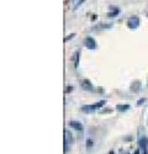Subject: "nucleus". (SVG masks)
Returning <instances> with one entry per match:
<instances>
[{"label": "nucleus", "instance_id": "nucleus-5", "mask_svg": "<svg viewBox=\"0 0 148 154\" xmlns=\"http://www.w3.org/2000/svg\"><path fill=\"white\" fill-rule=\"evenodd\" d=\"M85 47L89 48V50H95L96 48V42H95V39L92 37V36H88L85 38Z\"/></svg>", "mask_w": 148, "mask_h": 154}, {"label": "nucleus", "instance_id": "nucleus-8", "mask_svg": "<svg viewBox=\"0 0 148 154\" xmlns=\"http://www.w3.org/2000/svg\"><path fill=\"white\" fill-rule=\"evenodd\" d=\"M68 125H69L72 128L77 129V131H81V129H83V125H81L79 121H74V120H72V121H69V122H68Z\"/></svg>", "mask_w": 148, "mask_h": 154}, {"label": "nucleus", "instance_id": "nucleus-2", "mask_svg": "<svg viewBox=\"0 0 148 154\" xmlns=\"http://www.w3.org/2000/svg\"><path fill=\"white\" fill-rule=\"evenodd\" d=\"M105 104H106V101H105V100H100V101H99V102H96V104H92V105H84V106L81 107V111H83V112H85V113L94 112V111L99 110L100 107H103Z\"/></svg>", "mask_w": 148, "mask_h": 154}, {"label": "nucleus", "instance_id": "nucleus-7", "mask_svg": "<svg viewBox=\"0 0 148 154\" xmlns=\"http://www.w3.org/2000/svg\"><path fill=\"white\" fill-rule=\"evenodd\" d=\"M141 88H142V84L139 80H135V82L131 84V90H132L133 93H139L141 91Z\"/></svg>", "mask_w": 148, "mask_h": 154}, {"label": "nucleus", "instance_id": "nucleus-17", "mask_svg": "<svg viewBox=\"0 0 148 154\" xmlns=\"http://www.w3.org/2000/svg\"><path fill=\"white\" fill-rule=\"evenodd\" d=\"M143 102H146V99H141V100H138V101H137V105H141V104H143Z\"/></svg>", "mask_w": 148, "mask_h": 154}, {"label": "nucleus", "instance_id": "nucleus-13", "mask_svg": "<svg viewBox=\"0 0 148 154\" xmlns=\"http://www.w3.org/2000/svg\"><path fill=\"white\" fill-rule=\"evenodd\" d=\"M85 1V0H78V1L75 3V4H74V9H77V7H79L81 4H83Z\"/></svg>", "mask_w": 148, "mask_h": 154}, {"label": "nucleus", "instance_id": "nucleus-1", "mask_svg": "<svg viewBox=\"0 0 148 154\" xmlns=\"http://www.w3.org/2000/svg\"><path fill=\"white\" fill-rule=\"evenodd\" d=\"M137 143H138V148L141 150L142 154H148V137L143 133L142 134V129L138 131V139H137Z\"/></svg>", "mask_w": 148, "mask_h": 154}, {"label": "nucleus", "instance_id": "nucleus-19", "mask_svg": "<svg viewBox=\"0 0 148 154\" xmlns=\"http://www.w3.org/2000/svg\"><path fill=\"white\" fill-rule=\"evenodd\" d=\"M70 1H73V3H77V1H78V0H70Z\"/></svg>", "mask_w": 148, "mask_h": 154}, {"label": "nucleus", "instance_id": "nucleus-21", "mask_svg": "<svg viewBox=\"0 0 148 154\" xmlns=\"http://www.w3.org/2000/svg\"><path fill=\"white\" fill-rule=\"evenodd\" d=\"M147 16H148V14H147Z\"/></svg>", "mask_w": 148, "mask_h": 154}, {"label": "nucleus", "instance_id": "nucleus-15", "mask_svg": "<svg viewBox=\"0 0 148 154\" xmlns=\"http://www.w3.org/2000/svg\"><path fill=\"white\" fill-rule=\"evenodd\" d=\"M119 154H130V152H128V150H126V149H120Z\"/></svg>", "mask_w": 148, "mask_h": 154}, {"label": "nucleus", "instance_id": "nucleus-4", "mask_svg": "<svg viewBox=\"0 0 148 154\" xmlns=\"http://www.w3.org/2000/svg\"><path fill=\"white\" fill-rule=\"evenodd\" d=\"M138 26H139V18L138 16H132V18L128 19V21H127V27L128 28L136 30Z\"/></svg>", "mask_w": 148, "mask_h": 154}, {"label": "nucleus", "instance_id": "nucleus-14", "mask_svg": "<svg viewBox=\"0 0 148 154\" xmlns=\"http://www.w3.org/2000/svg\"><path fill=\"white\" fill-rule=\"evenodd\" d=\"M74 36H75V34H70V35H68L67 37H64V42H68L69 39H72Z\"/></svg>", "mask_w": 148, "mask_h": 154}, {"label": "nucleus", "instance_id": "nucleus-12", "mask_svg": "<svg viewBox=\"0 0 148 154\" xmlns=\"http://www.w3.org/2000/svg\"><path fill=\"white\" fill-rule=\"evenodd\" d=\"M93 145H94V142H93V139H88L86 141V149L90 152L93 149Z\"/></svg>", "mask_w": 148, "mask_h": 154}, {"label": "nucleus", "instance_id": "nucleus-16", "mask_svg": "<svg viewBox=\"0 0 148 154\" xmlns=\"http://www.w3.org/2000/svg\"><path fill=\"white\" fill-rule=\"evenodd\" d=\"M72 90H73V86H70V85H69V86L67 88V90H65V93H67V94H68V93H70Z\"/></svg>", "mask_w": 148, "mask_h": 154}, {"label": "nucleus", "instance_id": "nucleus-11", "mask_svg": "<svg viewBox=\"0 0 148 154\" xmlns=\"http://www.w3.org/2000/svg\"><path fill=\"white\" fill-rule=\"evenodd\" d=\"M79 57H80V51H77L75 53H74V66H75V68L79 64Z\"/></svg>", "mask_w": 148, "mask_h": 154}, {"label": "nucleus", "instance_id": "nucleus-3", "mask_svg": "<svg viewBox=\"0 0 148 154\" xmlns=\"http://www.w3.org/2000/svg\"><path fill=\"white\" fill-rule=\"evenodd\" d=\"M73 142H74V137H73L72 132L69 129H65L64 131V153H68Z\"/></svg>", "mask_w": 148, "mask_h": 154}, {"label": "nucleus", "instance_id": "nucleus-20", "mask_svg": "<svg viewBox=\"0 0 148 154\" xmlns=\"http://www.w3.org/2000/svg\"><path fill=\"white\" fill-rule=\"evenodd\" d=\"M147 126H148V120H147Z\"/></svg>", "mask_w": 148, "mask_h": 154}, {"label": "nucleus", "instance_id": "nucleus-10", "mask_svg": "<svg viewBox=\"0 0 148 154\" xmlns=\"http://www.w3.org/2000/svg\"><path fill=\"white\" fill-rule=\"evenodd\" d=\"M119 14H120V9H119V7H115L114 11L108 12V18H115V16H117Z\"/></svg>", "mask_w": 148, "mask_h": 154}, {"label": "nucleus", "instance_id": "nucleus-18", "mask_svg": "<svg viewBox=\"0 0 148 154\" xmlns=\"http://www.w3.org/2000/svg\"><path fill=\"white\" fill-rule=\"evenodd\" d=\"M139 153H141V150H139V148H138V149H136V150L133 152V154H139Z\"/></svg>", "mask_w": 148, "mask_h": 154}, {"label": "nucleus", "instance_id": "nucleus-6", "mask_svg": "<svg viewBox=\"0 0 148 154\" xmlns=\"http://www.w3.org/2000/svg\"><path fill=\"white\" fill-rule=\"evenodd\" d=\"M80 85H81V88H83L84 90H86V91H93V90H94V88H93L92 83H90L88 79H84V80H81Z\"/></svg>", "mask_w": 148, "mask_h": 154}, {"label": "nucleus", "instance_id": "nucleus-9", "mask_svg": "<svg viewBox=\"0 0 148 154\" xmlns=\"http://www.w3.org/2000/svg\"><path fill=\"white\" fill-rule=\"evenodd\" d=\"M130 105L128 104H119V105H116V110L119 111V112H125V111H127V110H130Z\"/></svg>", "mask_w": 148, "mask_h": 154}]
</instances>
